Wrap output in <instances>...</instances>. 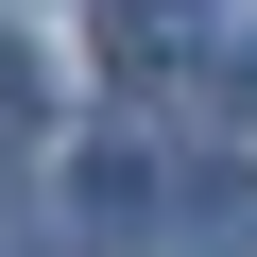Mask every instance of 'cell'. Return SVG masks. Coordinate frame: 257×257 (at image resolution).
Returning a JSON list of instances; mask_svg holds the SVG:
<instances>
[{
  "instance_id": "obj_1",
  "label": "cell",
  "mask_w": 257,
  "mask_h": 257,
  "mask_svg": "<svg viewBox=\"0 0 257 257\" xmlns=\"http://www.w3.org/2000/svg\"><path fill=\"white\" fill-rule=\"evenodd\" d=\"M172 206H189V189H172V172H155L138 138L69 155V240H86V257H138V240H172Z\"/></svg>"
},
{
  "instance_id": "obj_2",
  "label": "cell",
  "mask_w": 257,
  "mask_h": 257,
  "mask_svg": "<svg viewBox=\"0 0 257 257\" xmlns=\"http://www.w3.org/2000/svg\"><path fill=\"white\" fill-rule=\"evenodd\" d=\"M0 155H35V52L0 35Z\"/></svg>"
}]
</instances>
